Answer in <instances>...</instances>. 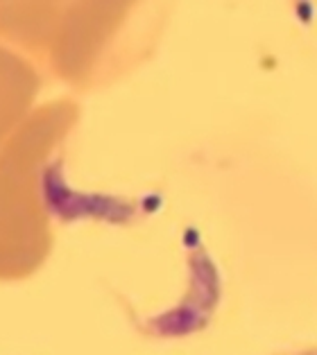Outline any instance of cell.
Listing matches in <instances>:
<instances>
[{"mask_svg": "<svg viewBox=\"0 0 317 355\" xmlns=\"http://www.w3.org/2000/svg\"><path fill=\"white\" fill-rule=\"evenodd\" d=\"M281 355H317V346H313V349H302V351H293V353H281Z\"/></svg>", "mask_w": 317, "mask_h": 355, "instance_id": "obj_3", "label": "cell"}, {"mask_svg": "<svg viewBox=\"0 0 317 355\" xmlns=\"http://www.w3.org/2000/svg\"><path fill=\"white\" fill-rule=\"evenodd\" d=\"M37 80L30 66L0 48V138L28 107Z\"/></svg>", "mask_w": 317, "mask_h": 355, "instance_id": "obj_2", "label": "cell"}, {"mask_svg": "<svg viewBox=\"0 0 317 355\" xmlns=\"http://www.w3.org/2000/svg\"><path fill=\"white\" fill-rule=\"evenodd\" d=\"M59 0H0V37L39 46L50 32Z\"/></svg>", "mask_w": 317, "mask_h": 355, "instance_id": "obj_1", "label": "cell"}]
</instances>
